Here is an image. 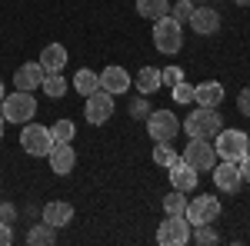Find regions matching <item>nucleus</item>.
Returning a JSON list of instances; mask_svg holds the SVG:
<instances>
[{"label": "nucleus", "mask_w": 250, "mask_h": 246, "mask_svg": "<svg viewBox=\"0 0 250 246\" xmlns=\"http://www.w3.org/2000/svg\"><path fill=\"white\" fill-rule=\"evenodd\" d=\"M154 47L160 54H180V47H184V23H177V20L167 14V17L154 20Z\"/></svg>", "instance_id": "obj_3"}, {"label": "nucleus", "mask_w": 250, "mask_h": 246, "mask_svg": "<svg viewBox=\"0 0 250 246\" xmlns=\"http://www.w3.org/2000/svg\"><path fill=\"white\" fill-rule=\"evenodd\" d=\"M180 80H184V70H180V67L160 70V83H164V87H173V83H180Z\"/></svg>", "instance_id": "obj_32"}, {"label": "nucleus", "mask_w": 250, "mask_h": 246, "mask_svg": "<svg viewBox=\"0 0 250 246\" xmlns=\"http://www.w3.org/2000/svg\"><path fill=\"white\" fill-rule=\"evenodd\" d=\"M137 14L154 23V20H160V17L170 14V0H137Z\"/></svg>", "instance_id": "obj_21"}, {"label": "nucleus", "mask_w": 250, "mask_h": 246, "mask_svg": "<svg viewBox=\"0 0 250 246\" xmlns=\"http://www.w3.org/2000/svg\"><path fill=\"white\" fill-rule=\"evenodd\" d=\"M190 240H193V243H200V246H210V243H217L220 236H217V229H213L210 223H200V227L190 229Z\"/></svg>", "instance_id": "obj_28"}, {"label": "nucleus", "mask_w": 250, "mask_h": 246, "mask_svg": "<svg viewBox=\"0 0 250 246\" xmlns=\"http://www.w3.org/2000/svg\"><path fill=\"white\" fill-rule=\"evenodd\" d=\"M127 110H130V116H134V120H147V114H150V100L140 94L137 100H130V107H127Z\"/></svg>", "instance_id": "obj_31"}, {"label": "nucleus", "mask_w": 250, "mask_h": 246, "mask_svg": "<svg viewBox=\"0 0 250 246\" xmlns=\"http://www.w3.org/2000/svg\"><path fill=\"white\" fill-rule=\"evenodd\" d=\"M47 160H50V170L57 173V176H67V173L77 167V153L70 143H54L50 153H47Z\"/></svg>", "instance_id": "obj_15"}, {"label": "nucleus", "mask_w": 250, "mask_h": 246, "mask_svg": "<svg viewBox=\"0 0 250 246\" xmlns=\"http://www.w3.org/2000/svg\"><path fill=\"white\" fill-rule=\"evenodd\" d=\"M193 3H204V0H193Z\"/></svg>", "instance_id": "obj_40"}, {"label": "nucleus", "mask_w": 250, "mask_h": 246, "mask_svg": "<svg viewBox=\"0 0 250 246\" xmlns=\"http://www.w3.org/2000/svg\"><path fill=\"white\" fill-rule=\"evenodd\" d=\"M213 187L220 189V193H237L240 189V170H237V163H230V160H220V163H213Z\"/></svg>", "instance_id": "obj_12"}, {"label": "nucleus", "mask_w": 250, "mask_h": 246, "mask_svg": "<svg viewBox=\"0 0 250 246\" xmlns=\"http://www.w3.org/2000/svg\"><path fill=\"white\" fill-rule=\"evenodd\" d=\"M147 133L154 143H164V140H173L180 133V120L170 110H150L147 114Z\"/></svg>", "instance_id": "obj_7"}, {"label": "nucleus", "mask_w": 250, "mask_h": 246, "mask_svg": "<svg viewBox=\"0 0 250 246\" xmlns=\"http://www.w3.org/2000/svg\"><path fill=\"white\" fill-rule=\"evenodd\" d=\"M0 114H3V120H7V123L23 127V123H30V120L37 116V100H34V94H30V90H14V94H3V100H0Z\"/></svg>", "instance_id": "obj_1"}, {"label": "nucleus", "mask_w": 250, "mask_h": 246, "mask_svg": "<svg viewBox=\"0 0 250 246\" xmlns=\"http://www.w3.org/2000/svg\"><path fill=\"white\" fill-rule=\"evenodd\" d=\"M40 83H43V67H40L37 60L34 63H23L17 67V74H14V90H40Z\"/></svg>", "instance_id": "obj_17"}, {"label": "nucleus", "mask_w": 250, "mask_h": 246, "mask_svg": "<svg viewBox=\"0 0 250 246\" xmlns=\"http://www.w3.org/2000/svg\"><path fill=\"white\" fill-rule=\"evenodd\" d=\"M0 220H3V223H14V220H17V207H14V203H0Z\"/></svg>", "instance_id": "obj_33"}, {"label": "nucleus", "mask_w": 250, "mask_h": 246, "mask_svg": "<svg viewBox=\"0 0 250 246\" xmlns=\"http://www.w3.org/2000/svg\"><path fill=\"white\" fill-rule=\"evenodd\" d=\"M74 133H77V127H74L70 120H57V123L50 127V136H54V143H70V140H74Z\"/></svg>", "instance_id": "obj_27"}, {"label": "nucleus", "mask_w": 250, "mask_h": 246, "mask_svg": "<svg viewBox=\"0 0 250 246\" xmlns=\"http://www.w3.org/2000/svg\"><path fill=\"white\" fill-rule=\"evenodd\" d=\"M167 170H170V187L180 189V193H190V189L197 187V180H200V173L193 170L187 160H177V163H170Z\"/></svg>", "instance_id": "obj_16"}, {"label": "nucleus", "mask_w": 250, "mask_h": 246, "mask_svg": "<svg viewBox=\"0 0 250 246\" xmlns=\"http://www.w3.org/2000/svg\"><path fill=\"white\" fill-rule=\"evenodd\" d=\"M10 243H14V229H10V223L0 220V246H10Z\"/></svg>", "instance_id": "obj_35"}, {"label": "nucleus", "mask_w": 250, "mask_h": 246, "mask_svg": "<svg viewBox=\"0 0 250 246\" xmlns=\"http://www.w3.org/2000/svg\"><path fill=\"white\" fill-rule=\"evenodd\" d=\"M37 63L43 67V74H60V70L67 67V47H63V43H47Z\"/></svg>", "instance_id": "obj_19"}, {"label": "nucleus", "mask_w": 250, "mask_h": 246, "mask_svg": "<svg viewBox=\"0 0 250 246\" xmlns=\"http://www.w3.org/2000/svg\"><path fill=\"white\" fill-rule=\"evenodd\" d=\"M20 147L30 153V156H47L50 147H54V136H50V127H40V123H23L20 130Z\"/></svg>", "instance_id": "obj_5"}, {"label": "nucleus", "mask_w": 250, "mask_h": 246, "mask_svg": "<svg viewBox=\"0 0 250 246\" xmlns=\"http://www.w3.org/2000/svg\"><path fill=\"white\" fill-rule=\"evenodd\" d=\"M213 153L220 160H230V163H240L250 153V136L244 130H220L213 136Z\"/></svg>", "instance_id": "obj_4"}, {"label": "nucleus", "mask_w": 250, "mask_h": 246, "mask_svg": "<svg viewBox=\"0 0 250 246\" xmlns=\"http://www.w3.org/2000/svg\"><path fill=\"white\" fill-rule=\"evenodd\" d=\"M54 240H57V229L47 227L43 220H40V223H34V227L27 229V243H30V246H50Z\"/></svg>", "instance_id": "obj_22"}, {"label": "nucleus", "mask_w": 250, "mask_h": 246, "mask_svg": "<svg viewBox=\"0 0 250 246\" xmlns=\"http://www.w3.org/2000/svg\"><path fill=\"white\" fill-rule=\"evenodd\" d=\"M193 103L197 107H220L224 103V87L217 80H204L193 87Z\"/></svg>", "instance_id": "obj_18"}, {"label": "nucleus", "mask_w": 250, "mask_h": 246, "mask_svg": "<svg viewBox=\"0 0 250 246\" xmlns=\"http://www.w3.org/2000/svg\"><path fill=\"white\" fill-rule=\"evenodd\" d=\"M237 107H240V114H244V116H250V87H244V90H240Z\"/></svg>", "instance_id": "obj_34"}, {"label": "nucleus", "mask_w": 250, "mask_h": 246, "mask_svg": "<svg viewBox=\"0 0 250 246\" xmlns=\"http://www.w3.org/2000/svg\"><path fill=\"white\" fill-rule=\"evenodd\" d=\"M164 83H160V70L157 67H140L137 70V90L144 96H150V94H157Z\"/></svg>", "instance_id": "obj_20"}, {"label": "nucleus", "mask_w": 250, "mask_h": 246, "mask_svg": "<svg viewBox=\"0 0 250 246\" xmlns=\"http://www.w3.org/2000/svg\"><path fill=\"white\" fill-rule=\"evenodd\" d=\"M180 160H187L193 170H213V143L207 140H200V136H190V143H187V150L180 153Z\"/></svg>", "instance_id": "obj_10"}, {"label": "nucleus", "mask_w": 250, "mask_h": 246, "mask_svg": "<svg viewBox=\"0 0 250 246\" xmlns=\"http://www.w3.org/2000/svg\"><path fill=\"white\" fill-rule=\"evenodd\" d=\"M187 220H190V227H200V223H213L217 216H220V200L217 196H197L187 203V213H184Z\"/></svg>", "instance_id": "obj_9"}, {"label": "nucleus", "mask_w": 250, "mask_h": 246, "mask_svg": "<svg viewBox=\"0 0 250 246\" xmlns=\"http://www.w3.org/2000/svg\"><path fill=\"white\" fill-rule=\"evenodd\" d=\"M237 170H240V180H244V183H250V153L240 160V163H237Z\"/></svg>", "instance_id": "obj_36"}, {"label": "nucleus", "mask_w": 250, "mask_h": 246, "mask_svg": "<svg viewBox=\"0 0 250 246\" xmlns=\"http://www.w3.org/2000/svg\"><path fill=\"white\" fill-rule=\"evenodd\" d=\"M3 123H7V120H3V114H0V140H3Z\"/></svg>", "instance_id": "obj_38"}, {"label": "nucleus", "mask_w": 250, "mask_h": 246, "mask_svg": "<svg viewBox=\"0 0 250 246\" xmlns=\"http://www.w3.org/2000/svg\"><path fill=\"white\" fill-rule=\"evenodd\" d=\"M190 30L193 34H200V37H213L217 30H220V14L213 10V7H193L190 14Z\"/></svg>", "instance_id": "obj_13"}, {"label": "nucleus", "mask_w": 250, "mask_h": 246, "mask_svg": "<svg viewBox=\"0 0 250 246\" xmlns=\"http://www.w3.org/2000/svg\"><path fill=\"white\" fill-rule=\"evenodd\" d=\"M170 90H173V94H170V96H173V103H193V87L187 83V80L173 83Z\"/></svg>", "instance_id": "obj_30"}, {"label": "nucleus", "mask_w": 250, "mask_h": 246, "mask_svg": "<svg viewBox=\"0 0 250 246\" xmlns=\"http://www.w3.org/2000/svg\"><path fill=\"white\" fill-rule=\"evenodd\" d=\"M177 160H180V153L170 147V140L154 143V163H157V167H164V170H167V167H170V163H177Z\"/></svg>", "instance_id": "obj_25"}, {"label": "nucleus", "mask_w": 250, "mask_h": 246, "mask_svg": "<svg viewBox=\"0 0 250 246\" xmlns=\"http://www.w3.org/2000/svg\"><path fill=\"white\" fill-rule=\"evenodd\" d=\"M40 220H43L47 227L60 229V227H67V223L74 220V207H70L67 200H50V203L40 207Z\"/></svg>", "instance_id": "obj_14"}, {"label": "nucleus", "mask_w": 250, "mask_h": 246, "mask_svg": "<svg viewBox=\"0 0 250 246\" xmlns=\"http://www.w3.org/2000/svg\"><path fill=\"white\" fill-rule=\"evenodd\" d=\"M40 90L50 96V100H60V96L67 94V80H63V74H43V83H40Z\"/></svg>", "instance_id": "obj_24"}, {"label": "nucleus", "mask_w": 250, "mask_h": 246, "mask_svg": "<svg viewBox=\"0 0 250 246\" xmlns=\"http://www.w3.org/2000/svg\"><path fill=\"white\" fill-rule=\"evenodd\" d=\"M74 90H77L80 96H90L94 90H100L97 74H94V70H77V74H74Z\"/></svg>", "instance_id": "obj_23"}, {"label": "nucleus", "mask_w": 250, "mask_h": 246, "mask_svg": "<svg viewBox=\"0 0 250 246\" xmlns=\"http://www.w3.org/2000/svg\"><path fill=\"white\" fill-rule=\"evenodd\" d=\"M164 213H167V216H180V213H187V193L173 189L170 196H164Z\"/></svg>", "instance_id": "obj_26"}, {"label": "nucleus", "mask_w": 250, "mask_h": 246, "mask_svg": "<svg viewBox=\"0 0 250 246\" xmlns=\"http://www.w3.org/2000/svg\"><path fill=\"white\" fill-rule=\"evenodd\" d=\"M97 80H100V90H107V94H127L130 90V74L120 67V63H110V67H104L100 74H97Z\"/></svg>", "instance_id": "obj_11"}, {"label": "nucleus", "mask_w": 250, "mask_h": 246, "mask_svg": "<svg viewBox=\"0 0 250 246\" xmlns=\"http://www.w3.org/2000/svg\"><path fill=\"white\" fill-rule=\"evenodd\" d=\"M233 3H237V7H250V0H233Z\"/></svg>", "instance_id": "obj_37"}, {"label": "nucleus", "mask_w": 250, "mask_h": 246, "mask_svg": "<svg viewBox=\"0 0 250 246\" xmlns=\"http://www.w3.org/2000/svg\"><path fill=\"white\" fill-rule=\"evenodd\" d=\"M187 136H200V140H213L217 133L224 130V116L217 114V107H197L193 114H187L184 123Z\"/></svg>", "instance_id": "obj_2"}, {"label": "nucleus", "mask_w": 250, "mask_h": 246, "mask_svg": "<svg viewBox=\"0 0 250 246\" xmlns=\"http://www.w3.org/2000/svg\"><path fill=\"white\" fill-rule=\"evenodd\" d=\"M190 220L180 213V216H167L160 229H157V243L160 246H187L190 243Z\"/></svg>", "instance_id": "obj_6"}, {"label": "nucleus", "mask_w": 250, "mask_h": 246, "mask_svg": "<svg viewBox=\"0 0 250 246\" xmlns=\"http://www.w3.org/2000/svg\"><path fill=\"white\" fill-rule=\"evenodd\" d=\"M0 100H3V83H0Z\"/></svg>", "instance_id": "obj_39"}, {"label": "nucleus", "mask_w": 250, "mask_h": 246, "mask_svg": "<svg viewBox=\"0 0 250 246\" xmlns=\"http://www.w3.org/2000/svg\"><path fill=\"white\" fill-rule=\"evenodd\" d=\"M83 116H87V123H107L110 116H114V94H107V90H94V94L87 96V107H83Z\"/></svg>", "instance_id": "obj_8"}, {"label": "nucleus", "mask_w": 250, "mask_h": 246, "mask_svg": "<svg viewBox=\"0 0 250 246\" xmlns=\"http://www.w3.org/2000/svg\"><path fill=\"white\" fill-rule=\"evenodd\" d=\"M193 14V0H180V3H170V17L177 20V23H187Z\"/></svg>", "instance_id": "obj_29"}]
</instances>
